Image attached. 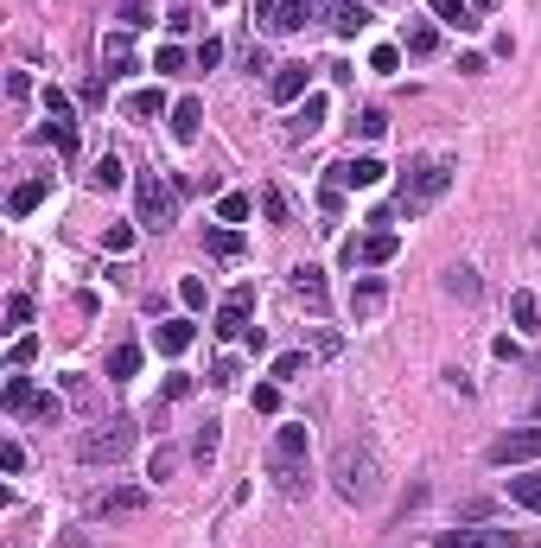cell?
<instances>
[{
    "label": "cell",
    "instance_id": "20",
    "mask_svg": "<svg viewBox=\"0 0 541 548\" xmlns=\"http://www.w3.org/2000/svg\"><path fill=\"white\" fill-rule=\"evenodd\" d=\"M427 7L440 13L446 26H459V32H471V26H484V20H478V7H471V0H427Z\"/></svg>",
    "mask_w": 541,
    "mask_h": 548
},
{
    "label": "cell",
    "instance_id": "28",
    "mask_svg": "<svg viewBox=\"0 0 541 548\" xmlns=\"http://www.w3.org/2000/svg\"><path fill=\"white\" fill-rule=\"evenodd\" d=\"M510 319L522 325V332H541V300H535V294H516V300H510Z\"/></svg>",
    "mask_w": 541,
    "mask_h": 548
},
{
    "label": "cell",
    "instance_id": "45",
    "mask_svg": "<svg viewBox=\"0 0 541 548\" xmlns=\"http://www.w3.org/2000/svg\"><path fill=\"white\" fill-rule=\"evenodd\" d=\"M300 370H306L300 351H281V357H274V376H281V383H287V376H300Z\"/></svg>",
    "mask_w": 541,
    "mask_h": 548
},
{
    "label": "cell",
    "instance_id": "16",
    "mask_svg": "<svg viewBox=\"0 0 541 548\" xmlns=\"http://www.w3.org/2000/svg\"><path fill=\"white\" fill-rule=\"evenodd\" d=\"M319 128H325V96L312 90V96L300 102V115H293V122H287V141H312V134H319Z\"/></svg>",
    "mask_w": 541,
    "mask_h": 548
},
{
    "label": "cell",
    "instance_id": "47",
    "mask_svg": "<svg viewBox=\"0 0 541 548\" xmlns=\"http://www.w3.org/2000/svg\"><path fill=\"white\" fill-rule=\"evenodd\" d=\"M179 300L185 306H204V281H198V274H185V281H179Z\"/></svg>",
    "mask_w": 541,
    "mask_h": 548
},
{
    "label": "cell",
    "instance_id": "23",
    "mask_svg": "<svg viewBox=\"0 0 541 548\" xmlns=\"http://www.w3.org/2000/svg\"><path fill=\"white\" fill-rule=\"evenodd\" d=\"M32 402H39V396H32L26 376H7V389H0V408H7V415H32Z\"/></svg>",
    "mask_w": 541,
    "mask_h": 548
},
{
    "label": "cell",
    "instance_id": "12",
    "mask_svg": "<svg viewBox=\"0 0 541 548\" xmlns=\"http://www.w3.org/2000/svg\"><path fill=\"white\" fill-rule=\"evenodd\" d=\"M141 510H147V485H121V491H109V498H96V517H102V523L141 517Z\"/></svg>",
    "mask_w": 541,
    "mask_h": 548
},
{
    "label": "cell",
    "instance_id": "18",
    "mask_svg": "<svg viewBox=\"0 0 541 548\" xmlns=\"http://www.w3.org/2000/svg\"><path fill=\"white\" fill-rule=\"evenodd\" d=\"M382 300H389V287H382L376 274H363V281L351 287V319H370V313H382Z\"/></svg>",
    "mask_w": 541,
    "mask_h": 548
},
{
    "label": "cell",
    "instance_id": "6",
    "mask_svg": "<svg viewBox=\"0 0 541 548\" xmlns=\"http://www.w3.org/2000/svg\"><path fill=\"white\" fill-rule=\"evenodd\" d=\"M45 115H51V122H45V141L71 160V153H77V109H71V96H64L58 83H45Z\"/></svg>",
    "mask_w": 541,
    "mask_h": 548
},
{
    "label": "cell",
    "instance_id": "3",
    "mask_svg": "<svg viewBox=\"0 0 541 548\" xmlns=\"http://www.w3.org/2000/svg\"><path fill=\"white\" fill-rule=\"evenodd\" d=\"M452 173H459V166H452V160H440V153L414 160V166H408V179H401V211H427L433 198H446Z\"/></svg>",
    "mask_w": 541,
    "mask_h": 548
},
{
    "label": "cell",
    "instance_id": "4",
    "mask_svg": "<svg viewBox=\"0 0 541 548\" xmlns=\"http://www.w3.org/2000/svg\"><path fill=\"white\" fill-rule=\"evenodd\" d=\"M134 204H141V224H147V230H172V217H179V179L141 173V185H134Z\"/></svg>",
    "mask_w": 541,
    "mask_h": 548
},
{
    "label": "cell",
    "instance_id": "38",
    "mask_svg": "<svg viewBox=\"0 0 541 548\" xmlns=\"http://www.w3.org/2000/svg\"><path fill=\"white\" fill-rule=\"evenodd\" d=\"M102 243H109V255H128V249H134V224H109V236H102Z\"/></svg>",
    "mask_w": 541,
    "mask_h": 548
},
{
    "label": "cell",
    "instance_id": "51",
    "mask_svg": "<svg viewBox=\"0 0 541 548\" xmlns=\"http://www.w3.org/2000/svg\"><path fill=\"white\" fill-rule=\"evenodd\" d=\"M484 71H491V64H484L478 51H465V58H459V77H484Z\"/></svg>",
    "mask_w": 541,
    "mask_h": 548
},
{
    "label": "cell",
    "instance_id": "33",
    "mask_svg": "<svg viewBox=\"0 0 541 548\" xmlns=\"http://www.w3.org/2000/svg\"><path fill=\"white\" fill-rule=\"evenodd\" d=\"M121 26H153V0H121Z\"/></svg>",
    "mask_w": 541,
    "mask_h": 548
},
{
    "label": "cell",
    "instance_id": "27",
    "mask_svg": "<svg viewBox=\"0 0 541 548\" xmlns=\"http://www.w3.org/2000/svg\"><path fill=\"white\" fill-rule=\"evenodd\" d=\"M134 370H141V345H115L109 351V376H115V383H128Z\"/></svg>",
    "mask_w": 541,
    "mask_h": 548
},
{
    "label": "cell",
    "instance_id": "5",
    "mask_svg": "<svg viewBox=\"0 0 541 548\" xmlns=\"http://www.w3.org/2000/svg\"><path fill=\"white\" fill-rule=\"evenodd\" d=\"M134 453V427L128 421H109V427H90V434L77 440V459H90V466H115V459Z\"/></svg>",
    "mask_w": 541,
    "mask_h": 548
},
{
    "label": "cell",
    "instance_id": "29",
    "mask_svg": "<svg viewBox=\"0 0 541 548\" xmlns=\"http://www.w3.org/2000/svg\"><path fill=\"white\" fill-rule=\"evenodd\" d=\"M433 51H440V32H433L427 20L408 26V58H433Z\"/></svg>",
    "mask_w": 541,
    "mask_h": 548
},
{
    "label": "cell",
    "instance_id": "14",
    "mask_svg": "<svg viewBox=\"0 0 541 548\" xmlns=\"http://www.w3.org/2000/svg\"><path fill=\"white\" fill-rule=\"evenodd\" d=\"M134 71V39H128V26L121 32H102V77H128Z\"/></svg>",
    "mask_w": 541,
    "mask_h": 548
},
{
    "label": "cell",
    "instance_id": "24",
    "mask_svg": "<svg viewBox=\"0 0 541 548\" xmlns=\"http://www.w3.org/2000/svg\"><path fill=\"white\" fill-rule=\"evenodd\" d=\"M45 204V179H26V185H13V198H7V211L13 217H32Z\"/></svg>",
    "mask_w": 541,
    "mask_h": 548
},
{
    "label": "cell",
    "instance_id": "56",
    "mask_svg": "<svg viewBox=\"0 0 541 548\" xmlns=\"http://www.w3.org/2000/svg\"><path fill=\"white\" fill-rule=\"evenodd\" d=\"M535 415H541V396H535Z\"/></svg>",
    "mask_w": 541,
    "mask_h": 548
},
{
    "label": "cell",
    "instance_id": "49",
    "mask_svg": "<svg viewBox=\"0 0 541 548\" xmlns=\"http://www.w3.org/2000/svg\"><path fill=\"white\" fill-rule=\"evenodd\" d=\"M0 466H7V472L26 466V447H20V440H7V447H0Z\"/></svg>",
    "mask_w": 541,
    "mask_h": 548
},
{
    "label": "cell",
    "instance_id": "54",
    "mask_svg": "<svg viewBox=\"0 0 541 548\" xmlns=\"http://www.w3.org/2000/svg\"><path fill=\"white\" fill-rule=\"evenodd\" d=\"M274 7H281V0H255V20H274Z\"/></svg>",
    "mask_w": 541,
    "mask_h": 548
},
{
    "label": "cell",
    "instance_id": "26",
    "mask_svg": "<svg viewBox=\"0 0 541 548\" xmlns=\"http://www.w3.org/2000/svg\"><path fill=\"white\" fill-rule=\"evenodd\" d=\"M128 115H134V122H160V115H166V96H160V90L128 96Z\"/></svg>",
    "mask_w": 541,
    "mask_h": 548
},
{
    "label": "cell",
    "instance_id": "55",
    "mask_svg": "<svg viewBox=\"0 0 541 548\" xmlns=\"http://www.w3.org/2000/svg\"><path fill=\"white\" fill-rule=\"evenodd\" d=\"M471 7H478V13H491V7H497V0H471Z\"/></svg>",
    "mask_w": 541,
    "mask_h": 548
},
{
    "label": "cell",
    "instance_id": "17",
    "mask_svg": "<svg viewBox=\"0 0 541 548\" xmlns=\"http://www.w3.org/2000/svg\"><path fill=\"white\" fill-rule=\"evenodd\" d=\"M198 128H204V102L179 96V102H172V141H198Z\"/></svg>",
    "mask_w": 541,
    "mask_h": 548
},
{
    "label": "cell",
    "instance_id": "31",
    "mask_svg": "<svg viewBox=\"0 0 541 548\" xmlns=\"http://www.w3.org/2000/svg\"><path fill=\"white\" fill-rule=\"evenodd\" d=\"M96 185H102V192H115V185L121 179H128V173H121V160H115V153H102V160H96V173H90Z\"/></svg>",
    "mask_w": 541,
    "mask_h": 548
},
{
    "label": "cell",
    "instance_id": "2",
    "mask_svg": "<svg viewBox=\"0 0 541 548\" xmlns=\"http://www.w3.org/2000/svg\"><path fill=\"white\" fill-rule=\"evenodd\" d=\"M331 485H338L344 504H370L376 491H382L376 453H370V447H338V459H331Z\"/></svg>",
    "mask_w": 541,
    "mask_h": 548
},
{
    "label": "cell",
    "instance_id": "10",
    "mask_svg": "<svg viewBox=\"0 0 541 548\" xmlns=\"http://www.w3.org/2000/svg\"><path fill=\"white\" fill-rule=\"evenodd\" d=\"M522 459H541V427H516L491 440V466H522Z\"/></svg>",
    "mask_w": 541,
    "mask_h": 548
},
{
    "label": "cell",
    "instance_id": "43",
    "mask_svg": "<svg viewBox=\"0 0 541 548\" xmlns=\"http://www.w3.org/2000/svg\"><path fill=\"white\" fill-rule=\"evenodd\" d=\"M274 408H281V389H274V383H255V415H274Z\"/></svg>",
    "mask_w": 541,
    "mask_h": 548
},
{
    "label": "cell",
    "instance_id": "41",
    "mask_svg": "<svg viewBox=\"0 0 541 548\" xmlns=\"http://www.w3.org/2000/svg\"><path fill=\"white\" fill-rule=\"evenodd\" d=\"M153 71H185V51L179 45H160V51H153Z\"/></svg>",
    "mask_w": 541,
    "mask_h": 548
},
{
    "label": "cell",
    "instance_id": "52",
    "mask_svg": "<svg viewBox=\"0 0 541 548\" xmlns=\"http://www.w3.org/2000/svg\"><path fill=\"white\" fill-rule=\"evenodd\" d=\"M217 58H223V45H217V39H204V45H198V71H211Z\"/></svg>",
    "mask_w": 541,
    "mask_h": 548
},
{
    "label": "cell",
    "instance_id": "42",
    "mask_svg": "<svg viewBox=\"0 0 541 548\" xmlns=\"http://www.w3.org/2000/svg\"><path fill=\"white\" fill-rule=\"evenodd\" d=\"M7 325H13V332H20V325H32V300H26V294L7 300Z\"/></svg>",
    "mask_w": 541,
    "mask_h": 548
},
{
    "label": "cell",
    "instance_id": "48",
    "mask_svg": "<svg viewBox=\"0 0 541 548\" xmlns=\"http://www.w3.org/2000/svg\"><path fill=\"white\" fill-rule=\"evenodd\" d=\"M261 211H268V224H287V198H281V192L261 198Z\"/></svg>",
    "mask_w": 541,
    "mask_h": 548
},
{
    "label": "cell",
    "instance_id": "7",
    "mask_svg": "<svg viewBox=\"0 0 541 548\" xmlns=\"http://www.w3.org/2000/svg\"><path fill=\"white\" fill-rule=\"evenodd\" d=\"M395 230H370V236H351V243H344V262L351 268H382V262H395Z\"/></svg>",
    "mask_w": 541,
    "mask_h": 548
},
{
    "label": "cell",
    "instance_id": "37",
    "mask_svg": "<svg viewBox=\"0 0 541 548\" xmlns=\"http://www.w3.org/2000/svg\"><path fill=\"white\" fill-rule=\"evenodd\" d=\"M236 376H242V370H236V357H217V364H211V376H204V383H211V389H230Z\"/></svg>",
    "mask_w": 541,
    "mask_h": 548
},
{
    "label": "cell",
    "instance_id": "22",
    "mask_svg": "<svg viewBox=\"0 0 541 548\" xmlns=\"http://www.w3.org/2000/svg\"><path fill=\"white\" fill-rule=\"evenodd\" d=\"M331 26H338V39H357V32L370 26V7H363V0H338V20Z\"/></svg>",
    "mask_w": 541,
    "mask_h": 548
},
{
    "label": "cell",
    "instance_id": "30",
    "mask_svg": "<svg viewBox=\"0 0 541 548\" xmlns=\"http://www.w3.org/2000/svg\"><path fill=\"white\" fill-rule=\"evenodd\" d=\"M211 255H217V262H236V255H242V230H211Z\"/></svg>",
    "mask_w": 541,
    "mask_h": 548
},
{
    "label": "cell",
    "instance_id": "11",
    "mask_svg": "<svg viewBox=\"0 0 541 548\" xmlns=\"http://www.w3.org/2000/svg\"><path fill=\"white\" fill-rule=\"evenodd\" d=\"M522 529H440L433 548H516Z\"/></svg>",
    "mask_w": 541,
    "mask_h": 548
},
{
    "label": "cell",
    "instance_id": "34",
    "mask_svg": "<svg viewBox=\"0 0 541 548\" xmlns=\"http://www.w3.org/2000/svg\"><path fill=\"white\" fill-rule=\"evenodd\" d=\"M357 134H363V141H382V134H389V115H382V109H363V115H357Z\"/></svg>",
    "mask_w": 541,
    "mask_h": 548
},
{
    "label": "cell",
    "instance_id": "32",
    "mask_svg": "<svg viewBox=\"0 0 541 548\" xmlns=\"http://www.w3.org/2000/svg\"><path fill=\"white\" fill-rule=\"evenodd\" d=\"M191 453H198V466H211V459H217V421H204V427H198Z\"/></svg>",
    "mask_w": 541,
    "mask_h": 548
},
{
    "label": "cell",
    "instance_id": "15",
    "mask_svg": "<svg viewBox=\"0 0 541 548\" xmlns=\"http://www.w3.org/2000/svg\"><path fill=\"white\" fill-rule=\"evenodd\" d=\"M306 83H312V71H306V64H274L268 96H274V102H300V96H312Z\"/></svg>",
    "mask_w": 541,
    "mask_h": 548
},
{
    "label": "cell",
    "instance_id": "8",
    "mask_svg": "<svg viewBox=\"0 0 541 548\" xmlns=\"http://www.w3.org/2000/svg\"><path fill=\"white\" fill-rule=\"evenodd\" d=\"M382 179H389V166H382L376 153H357V160L331 166V185H338V192H363V185H382Z\"/></svg>",
    "mask_w": 541,
    "mask_h": 548
},
{
    "label": "cell",
    "instance_id": "44",
    "mask_svg": "<svg viewBox=\"0 0 541 548\" xmlns=\"http://www.w3.org/2000/svg\"><path fill=\"white\" fill-rule=\"evenodd\" d=\"M370 71H401V51L395 45H376L370 51Z\"/></svg>",
    "mask_w": 541,
    "mask_h": 548
},
{
    "label": "cell",
    "instance_id": "50",
    "mask_svg": "<svg viewBox=\"0 0 541 548\" xmlns=\"http://www.w3.org/2000/svg\"><path fill=\"white\" fill-rule=\"evenodd\" d=\"M7 96H13V102H26V96H32V77H26V71H13V77H7Z\"/></svg>",
    "mask_w": 541,
    "mask_h": 548
},
{
    "label": "cell",
    "instance_id": "39",
    "mask_svg": "<svg viewBox=\"0 0 541 548\" xmlns=\"http://www.w3.org/2000/svg\"><path fill=\"white\" fill-rule=\"evenodd\" d=\"M32 357H39V345H32V338L20 332V338H13V351H7V364H13V370H26Z\"/></svg>",
    "mask_w": 541,
    "mask_h": 548
},
{
    "label": "cell",
    "instance_id": "21",
    "mask_svg": "<svg viewBox=\"0 0 541 548\" xmlns=\"http://www.w3.org/2000/svg\"><path fill=\"white\" fill-rule=\"evenodd\" d=\"M191 338H198V332H191V319H166L160 332H153V345H160L166 357H179V351L191 345Z\"/></svg>",
    "mask_w": 541,
    "mask_h": 548
},
{
    "label": "cell",
    "instance_id": "9",
    "mask_svg": "<svg viewBox=\"0 0 541 548\" xmlns=\"http://www.w3.org/2000/svg\"><path fill=\"white\" fill-rule=\"evenodd\" d=\"M249 313H255V287H230V294H223V306H217V325H211V332H217V338H242V332H249Z\"/></svg>",
    "mask_w": 541,
    "mask_h": 548
},
{
    "label": "cell",
    "instance_id": "13",
    "mask_svg": "<svg viewBox=\"0 0 541 548\" xmlns=\"http://www.w3.org/2000/svg\"><path fill=\"white\" fill-rule=\"evenodd\" d=\"M293 300L312 306V313H325V306H331V294H325V268H312V262L293 268Z\"/></svg>",
    "mask_w": 541,
    "mask_h": 548
},
{
    "label": "cell",
    "instance_id": "53",
    "mask_svg": "<svg viewBox=\"0 0 541 548\" xmlns=\"http://www.w3.org/2000/svg\"><path fill=\"white\" fill-rule=\"evenodd\" d=\"M172 466H179V453H172V447H160V453H153V478H166Z\"/></svg>",
    "mask_w": 541,
    "mask_h": 548
},
{
    "label": "cell",
    "instance_id": "46",
    "mask_svg": "<svg viewBox=\"0 0 541 548\" xmlns=\"http://www.w3.org/2000/svg\"><path fill=\"white\" fill-rule=\"evenodd\" d=\"M185 396H191V376L172 370V376H166V402H185Z\"/></svg>",
    "mask_w": 541,
    "mask_h": 548
},
{
    "label": "cell",
    "instance_id": "40",
    "mask_svg": "<svg viewBox=\"0 0 541 548\" xmlns=\"http://www.w3.org/2000/svg\"><path fill=\"white\" fill-rule=\"evenodd\" d=\"M58 415H64V402H58V396H39V402H32V421L58 427Z\"/></svg>",
    "mask_w": 541,
    "mask_h": 548
},
{
    "label": "cell",
    "instance_id": "35",
    "mask_svg": "<svg viewBox=\"0 0 541 548\" xmlns=\"http://www.w3.org/2000/svg\"><path fill=\"white\" fill-rule=\"evenodd\" d=\"M217 217H223V224H242V217H249V198H242V192H223V198H217Z\"/></svg>",
    "mask_w": 541,
    "mask_h": 548
},
{
    "label": "cell",
    "instance_id": "25",
    "mask_svg": "<svg viewBox=\"0 0 541 548\" xmlns=\"http://www.w3.org/2000/svg\"><path fill=\"white\" fill-rule=\"evenodd\" d=\"M478 287H484L478 268H446V294L452 300H478Z\"/></svg>",
    "mask_w": 541,
    "mask_h": 548
},
{
    "label": "cell",
    "instance_id": "19",
    "mask_svg": "<svg viewBox=\"0 0 541 548\" xmlns=\"http://www.w3.org/2000/svg\"><path fill=\"white\" fill-rule=\"evenodd\" d=\"M306 20H312V0H281L274 20H268V32H306Z\"/></svg>",
    "mask_w": 541,
    "mask_h": 548
},
{
    "label": "cell",
    "instance_id": "36",
    "mask_svg": "<svg viewBox=\"0 0 541 548\" xmlns=\"http://www.w3.org/2000/svg\"><path fill=\"white\" fill-rule=\"evenodd\" d=\"M510 498L529 504V510H541V478H510Z\"/></svg>",
    "mask_w": 541,
    "mask_h": 548
},
{
    "label": "cell",
    "instance_id": "1",
    "mask_svg": "<svg viewBox=\"0 0 541 548\" xmlns=\"http://www.w3.org/2000/svg\"><path fill=\"white\" fill-rule=\"evenodd\" d=\"M306 459H312V434H306V421H287L281 434H274V453H268V472L281 478L287 498H300V491H306Z\"/></svg>",
    "mask_w": 541,
    "mask_h": 548
}]
</instances>
